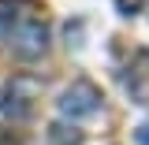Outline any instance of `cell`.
<instances>
[{
  "mask_svg": "<svg viewBox=\"0 0 149 145\" xmlns=\"http://www.w3.org/2000/svg\"><path fill=\"white\" fill-rule=\"evenodd\" d=\"M41 78L34 74H11L4 86H0V115H8V119H26L30 112H34V101L37 93H41Z\"/></svg>",
  "mask_w": 149,
  "mask_h": 145,
  "instance_id": "6da1fadb",
  "label": "cell"
},
{
  "mask_svg": "<svg viewBox=\"0 0 149 145\" xmlns=\"http://www.w3.org/2000/svg\"><path fill=\"white\" fill-rule=\"evenodd\" d=\"M8 37H11V52L19 60H37L49 49V26L41 19H19Z\"/></svg>",
  "mask_w": 149,
  "mask_h": 145,
  "instance_id": "7a4b0ae2",
  "label": "cell"
},
{
  "mask_svg": "<svg viewBox=\"0 0 149 145\" xmlns=\"http://www.w3.org/2000/svg\"><path fill=\"white\" fill-rule=\"evenodd\" d=\"M101 89L93 86V82H86V78H78V82H71L67 89H63V97H60V115L63 119H86V115H97L101 112Z\"/></svg>",
  "mask_w": 149,
  "mask_h": 145,
  "instance_id": "3957f363",
  "label": "cell"
},
{
  "mask_svg": "<svg viewBox=\"0 0 149 145\" xmlns=\"http://www.w3.org/2000/svg\"><path fill=\"white\" fill-rule=\"evenodd\" d=\"M123 86H127L134 104H149V49H142L130 60L127 74H123Z\"/></svg>",
  "mask_w": 149,
  "mask_h": 145,
  "instance_id": "277c9868",
  "label": "cell"
},
{
  "mask_svg": "<svg viewBox=\"0 0 149 145\" xmlns=\"http://www.w3.org/2000/svg\"><path fill=\"white\" fill-rule=\"evenodd\" d=\"M22 4H26V0H0V37H8L11 26L22 19V11H19Z\"/></svg>",
  "mask_w": 149,
  "mask_h": 145,
  "instance_id": "5b68a950",
  "label": "cell"
},
{
  "mask_svg": "<svg viewBox=\"0 0 149 145\" xmlns=\"http://www.w3.org/2000/svg\"><path fill=\"white\" fill-rule=\"evenodd\" d=\"M49 138H52V145H82V130H74V127H63V123H56V127L49 130Z\"/></svg>",
  "mask_w": 149,
  "mask_h": 145,
  "instance_id": "8992f818",
  "label": "cell"
},
{
  "mask_svg": "<svg viewBox=\"0 0 149 145\" xmlns=\"http://www.w3.org/2000/svg\"><path fill=\"white\" fill-rule=\"evenodd\" d=\"M142 4H146V0H116L119 15H138V11H142Z\"/></svg>",
  "mask_w": 149,
  "mask_h": 145,
  "instance_id": "52a82bcc",
  "label": "cell"
},
{
  "mask_svg": "<svg viewBox=\"0 0 149 145\" xmlns=\"http://www.w3.org/2000/svg\"><path fill=\"white\" fill-rule=\"evenodd\" d=\"M138 145H149V123H142V127H138Z\"/></svg>",
  "mask_w": 149,
  "mask_h": 145,
  "instance_id": "ba28073f",
  "label": "cell"
},
{
  "mask_svg": "<svg viewBox=\"0 0 149 145\" xmlns=\"http://www.w3.org/2000/svg\"><path fill=\"white\" fill-rule=\"evenodd\" d=\"M0 145H11V130H4V127H0Z\"/></svg>",
  "mask_w": 149,
  "mask_h": 145,
  "instance_id": "9c48e42d",
  "label": "cell"
}]
</instances>
